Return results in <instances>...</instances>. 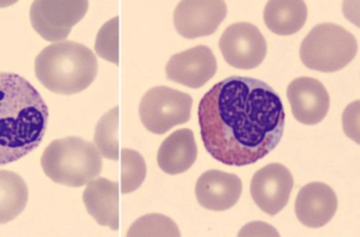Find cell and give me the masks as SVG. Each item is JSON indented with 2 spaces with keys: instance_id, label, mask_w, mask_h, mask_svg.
<instances>
[{
  "instance_id": "1",
  "label": "cell",
  "mask_w": 360,
  "mask_h": 237,
  "mask_svg": "<svg viewBox=\"0 0 360 237\" xmlns=\"http://www.w3.org/2000/svg\"><path fill=\"white\" fill-rule=\"evenodd\" d=\"M198 115L205 149L228 165L263 158L278 144L285 126L278 94L250 77L231 76L214 84L201 98Z\"/></svg>"
},
{
  "instance_id": "2",
  "label": "cell",
  "mask_w": 360,
  "mask_h": 237,
  "mask_svg": "<svg viewBox=\"0 0 360 237\" xmlns=\"http://www.w3.org/2000/svg\"><path fill=\"white\" fill-rule=\"evenodd\" d=\"M48 107L23 77L0 72V165L34 150L45 134Z\"/></svg>"
},
{
  "instance_id": "3",
  "label": "cell",
  "mask_w": 360,
  "mask_h": 237,
  "mask_svg": "<svg viewBox=\"0 0 360 237\" xmlns=\"http://www.w3.org/2000/svg\"><path fill=\"white\" fill-rule=\"evenodd\" d=\"M35 75L49 91L71 95L86 89L96 77L97 59L80 43L64 41L49 45L36 57Z\"/></svg>"
},
{
  "instance_id": "4",
  "label": "cell",
  "mask_w": 360,
  "mask_h": 237,
  "mask_svg": "<svg viewBox=\"0 0 360 237\" xmlns=\"http://www.w3.org/2000/svg\"><path fill=\"white\" fill-rule=\"evenodd\" d=\"M41 165L53 181L79 187L96 177L102 169V159L95 146L77 136L58 139L44 150Z\"/></svg>"
},
{
  "instance_id": "5",
  "label": "cell",
  "mask_w": 360,
  "mask_h": 237,
  "mask_svg": "<svg viewBox=\"0 0 360 237\" xmlns=\"http://www.w3.org/2000/svg\"><path fill=\"white\" fill-rule=\"evenodd\" d=\"M354 36L342 27L333 23L316 25L300 45V56L309 69L335 72L347 65L357 53Z\"/></svg>"
},
{
  "instance_id": "6",
  "label": "cell",
  "mask_w": 360,
  "mask_h": 237,
  "mask_svg": "<svg viewBox=\"0 0 360 237\" xmlns=\"http://www.w3.org/2000/svg\"><path fill=\"white\" fill-rule=\"evenodd\" d=\"M192 97L186 93L165 86L149 89L142 97L139 115L150 132L162 134L191 117Z\"/></svg>"
},
{
  "instance_id": "7",
  "label": "cell",
  "mask_w": 360,
  "mask_h": 237,
  "mask_svg": "<svg viewBox=\"0 0 360 237\" xmlns=\"http://www.w3.org/2000/svg\"><path fill=\"white\" fill-rule=\"evenodd\" d=\"M87 1H35L30 17L34 30L51 42L65 39L86 14Z\"/></svg>"
},
{
  "instance_id": "8",
  "label": "cell",
  "mask_w": 360,
  "mask_h": 237,
  "mask_svg": "<svg viewBox=\"0 0 360 237\" xmlns=\"http://www.w3.org/2000/svg\"><path fill=\"white\" fill-rule=\"evenodd\" d=\"M219 47L226 62L238 69L259 65L266 54V42L259 29L247 22L229 25L223 32Z\"/></svg>"
},
{
  "instance_id": "9",
  "label": "cell",
  "mask_w": 360,
  "mask_h": 237,
  "mask_svg": "<svg viewBox=\"0 0 360 237\" xmlns=\"http://www.w3.org/2000/svg\"><path fill=\"white\" fill-rule=\"evenodd\" d=\"M293 184L292 175L287 167L271 163L255 173L250 182V194L263 212L274 215L286 205Z\"/></svg>"
},
{
  "instance_id": "10",
  "label": "cell",
  "mask_w": 360,
  "mask_h": 237,
  "mask_svg": "<svg viewBox=\"0 0 360 237\" xmlns=\"http://www.w3.org/2000/svg\"><path fill=\"white\" fill-rule=\"evenodd\" d=\"M226 13L224 1H182L174 10L173 21L179 34L193 39L213 34Z\"/></svg>"
},
{
  "instance_id": "11",
  "label": "cell",
  "mask_w": 360,
  "mask_h": 237,
  "mask_svg": "<svg viewBox=\"0 0 360 237\" xmlns=\"http://www.w3.org/2000/svg\"><path fill=\"white\" fill-rule=\"evenodd\" d=\"M217 69V60L212 50L199 45L173 55L165 70L169 79L197 89L208 82Z\"/></svg>"
},
{
  "instance_id": "12",
  "label": "cell",
  "mask_w": 360,
  "mask_h": 237,
  "mask_svg": "<svg viewBox=\"0 0 360 237\" xmlns=\"http://www.w3.org/2000/svg\"><path fill=\"white\" fill-rule=\"evenodd\" d=\"M287 96L294 117L304 124L319 123L329 109L328 91L321 82L312 77L292 80L288 87Z\"/></svg>"
},
{
  "instance_id": "13",
  "label": "cell",
  "mask_w": 360,
  "mask_h": 237,
  "mask_svg": "<svg viewBox=\"0 0 360 237\" xmlns=\"http://www.w3.org/2000/svg\"><path fill=\"white\" fill-rule=\"evenodd\" d=\"M337 207L335 191L326 184L319 181L302 187L295 203L298 220L310 228H319L326 224L333 217Z\"/></svg>"
},
{
  "instance_id": "14",
  "label": "cell",
  "mask_w": 360,
  "mask_h": 237,
  "mask_svg": "<svg viewBox=\"0 0 360 237\" xmlns=\"http://www.w3.org/2000/svg\"><path fill=\"white\" fill-rule=\"evenodd\" d=\"M242 188V182L237 175L210 169L198 178L195 192L201 206L210 210L223 211L238 202Z\"/></svg>"
},
{
  "instance_id": "15",
  "label": "cell",
  "mask_w": 360,
  "mask_h": 237,
  "mask_svg": "<svg viewBox=\"0 0 360 237\" xmlns=\"http://www.w3.org/2000/svg\"><path fill=\"white\" fill-rule=\"evenodd\" d=\"M83 201L97 223L112 230L119 229V185L103 177L89 181Z\"/></svg>"
},
{
  "instance_id": "16",
  "label": "cell",
  "mask_w": 360,
  "mask_h": 237,
  "mask_svg": "<svg viewBox=\"0 0 360 237\" xmlns=\"http://www.w3.org/2000/svg\"><path fill=\"white\" fill-rule=\"evenodd\" d=\"M197 146L190 129L176 130L166 138L159 148L157 161L160 169L169 174L188 170L197 158Z\"/></svg>"
},
{
  "instance_id": "17",
  "label": "cell",
  "mask_w": 360,
  "mask_h": 237,
  "mask_svg": "<svg viewBox=\"0 0 360 237\" xmlns=\"http://www.w3.org/2000/svg\"><path fill=\"white\" fill-rule=\"evenodd\" d=\"M307 18L303 1H269L264 10L266 27L278 35H290L298 32Z\"/></svg>"
},
{
  "instance_id": "18",
  "label": "cell",
  "mask_w": 360,
  "mask_h": 237,
  "mask_svg": "<svg viewBox=\"0 0 360 237\" xmlns=\"http://www.w3.org/2000/svg\"><path fill=\"white\" fill-rule=\"evenodd\" d=\"M28 199L27 184L14 172L0 170V224L14 219L25 209Z\"/></svg>"
},
{
  "instance_id": "19",
  "label": "cell",
  "mask_w": 360,
  "mask_h": 237,
  "mask_svg": "<svg viewBox=\"0 0 360 237\" xmlns=\"http://www.w3.org/2000/svg\"><path fill=\"white\" fill-rule=\"evenodd\" d=\"M119 108L114 107L98 121L94 135L95 143L100 153L108 159H119L118 146Z\"/></svg>"
},
{
  "instance_id": "20",
  "label": "cell",
  "mask_w": 360,
  "mask_h": 237,
  "mask_svg": "<svg viewBox=\"0 0 360 237\" xmlns=\"http://www.w3.org/2000/svg\"><path fill=\"white\" fill-rule=\"evenodd\" d=\"M122 193H129L137 189L146 174L145 161L138 152L132 149L122 150Z\"/></svg>"
},
{
  "instance_id": "21",
  "label": "cell",
  "mask_w": 360,
  "mask_h": 237,
  "mask_svg": "<svg viewBox=\"0 0 360 237\" xmlns=\"http://www.w3.org/2000/svg\"><path fill=\"white\" fill-rule=\"evenodd\" d=\"M179 236V230L169 218L159 214H150L137 219L130 227L128 236Z\"/></svg>"
},
{
  "instance_id": "22",
  "label": "cell",
  "mask_w": 360,
  "mask_h": 237,
  "mask_svg": "<svg viewBox=\"0 0 360 237\" xmlns=\"http://www.w3.org/2000/svg\"><path fill=\"white\" fill-rule=\"evenodd\" d=\"M118 20L116 16L105 23L98 32L95 44L96 53L116 65L119 62Z\"/></svg>"
}]
</instances>
